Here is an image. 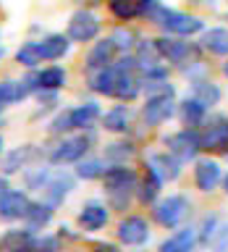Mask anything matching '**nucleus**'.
I'll use <instances>...</instances> for the list:
<instances>
[{
  "label": "nucleus",
  "instance_id": "obj_7",
  "mask_svg": "<svg viewBox=\"0 0 228 252\" xmlns=\"http://www.w3.org/2000/svg\"><path fill=\"white\" fill-rule=\"evenodd\" d=\"M147 171H152L160 181H173L181 173V160L171 153H155L147 158Z\"/></svg>",
  "mask_w": 228,
  "mask_h": 252
},
{
  "label": "nucleus",
  "instance_id": "obj_19",
  "mask_svg": "<svg viewBox=\"0 0 228 252\" xmlns=\"http://www.w3.org/2000/svg\"><path fill=\"white\" fill-rule=\"evenodd\" d=\"M68 118H71V131L89 129V126L100 118V108H97V102H84V105L71 108L68 110Z\"/></svg>",
  "mask_w": 228,
  "mask_h": 252
},
{
  "label": "nucleus",
  "instance_id": "obj_22",
  "mask_svg": "<svg viewBox=\"0 0 228 252\" xmlns=\"http://www.w3.org/2000/svg\"><path fill=\"white\" fill-rule=\"evenodd\" d=\"M194 242H197L194 228H181V231H176L160 244V252H192Z\"/></svg>",
  "mask_w": 228,
  "mask_h": 252
},
{
  "label": "nucleus",
  "instance_id": "obj_18",
  "mask_svg": "<svg viewBox=\"0 0 228 252\" xmlns=\"http://www.w3.org/2000/svg\"><path fill=\"white\" fill-rule=\"evenodd\" d=\"M157 45V53L160 58H168L171 63H184L192 53L189 42H181V39H171V37H163V39H155Z\"/></svg>",
  "mask_w": 228,
  "mask_h": 252
},
{
  "label": "nucleus",
  "instance_id": "obj_6",
  "mask_svg": "<svg viewBox=\"0 0 228 252\" xmlns=\"http://www.w3.org/2000/svg\"><path fill=\"white\" fill-rule=\"evenodd\" d=\"M176 113V102H173V94H152L144 105V121L149 126H160L163 121Z\"/></svg>",
  "mask_w": 228,
  "mask_h": 252
},
{
  "label": "nucleus",
  "instance_id": "obj_32",
  "mask_svg": "<svg viewBox=\"0 0 228 252\" xmlns=\"http://www.w3.org/2000/svg\"><path fill=\"white\" fill-rule=\"evenodd\" d=\"M160 184H163V181L157 179L152 171H147L144 181H142V189H139V200L142 202H152L157 197V192H160Z\"/></svg>",
  "mask_w": 228,
  "mask_h": 252
},
{
  "label": "nucleus",
  "instance_id": "obj_13",
  "mask_svg": "<svg viewBox=\"0 0 228 252\" xmlns=\"http://www.w3.org/2000/svg\"><path fill=\"white\" fill-rule=\"evenodd\" d=\"M34 242L37 239L31 236V228H11L0 239V250L3 252H29V250H34Z\"/></svg>",
  "mask_w": 228,
  "mask_h": 252
},
{
  "label": "nucleus",
  "instance_id": "obj_29",
  "mask_svg": "<svg viewBox=\"0 0 228 252\" xmlns=\"http://www.w3.org/2000/svg\"><path fill=\"white\" fill-rule=\"evenodd\" d=\"M110 13L118 21H129L134 16H139V3L137 0H110Z\"/></svg>",
  "mask_w": 228,
  "mask_h": 252
},
{
  "label": "nucleus",
  "instance_id": "obj_35",
  "mask_svg": "<svg viewBox=\"0 0 228 252\" xmlns=\"http://www.w3.org/2000/svg\"><path fill=\"white\" fill-rule=\"evenodd\" d=\"M131 153H134V147L129 145V142H115V145H108L105 158H110V160H115V163H121V160H126Z\"/></svg>",
  "mask_w": 228,
  "mask_h": 252
},
{
  "label": "nucleus",
  "instance_id": "obj_10",
  "mask_svg": "<svg viewBox=\"0 0 228 252\" xmlns=\"http://www.w3.org/2000/svg\"><path fill=\"white\" fill-rule=\"evenodd\" d=\"M102 184H105L108 192H131L134 184H137V173L126 168L123 163H118L102 173Z\"/></svg>",
  "mask_w": 228,
  "mask_h": 252
},
{
  "label": "nucleus",
  "instance_id": "obj_42",
  "mask_svg": "<svg viewBox=\"0 0 228 252\" xmlns=\"http://www.w3.org/2000/svg\"><path fill=\"white\" fill-rule=\"evenodd\" d=\"M29 252H31V250H29Z\"/></svg>",
  "mask_w": 228,
  "mask_h": 252
},
{
  "label": "nucleus",
  "instance_id": "obj_20",
  "mask_svg": "<svg viewBox=\"0 0 228 252\" xmlns=\"http://www.w3.org/2000/svg\"><path fill=\"white\" fill-rule=\"evenodd\" d=\"M24 220H27V228L39 231V228H45L53 220V208L47 202H31L29 200V208H27V213H24Z\"/></svg>",
  "mask_w": 228,
  "mask_h": 252
},
{
  "label": "nucleus",
  "instance_id": "obj_37",
  "mask_svg": "<svg viewBox=\"0 0 228 252\" xmlns=\"http://www.w3.org/2000/svg\"><path fill=\"white\" fill-rule=\"evenodd\" d=\"M37 252H58V239L55 236H42L39 242H34Z\"/></svg>",
  "mask_w": 228,
  "mask_h": 252
},
{
  "label": "nucleus",
  "instance_id": "obj_26",
  "mask_svg": "<svg viewBox=\"0 0 228 252\" xmlns=\"http://www.w3.org/2000/svg\"><path fill=\"white\" fill-rule=\"evenodd\" d=\"M202 147L204 150H218V153L228 150V126L226 124L210 126V131L202 137Z\"/></svg>",
  "mask_w": 228,
  "mask_h": 252
},
{
  "label": "nucleus",
  "instance_id": "obj_16",
  "mask_svg": "<svg viewBox=\"0 0 228 252\" xmlns=\"http://www.w3.org/2000/svg\"><path fill=\"white\" fill-rule=\"evenodd\" d=\"M113 53H115V45H113V39H100L97 45L89 50V55H86V74L89 71H97V68H105L113 63Z\"/></svg>",
  "mask_w": 228,
  "mask_h": 252
},
{
  "label": "nucleus",
  "instance_id": "obj_30",
  "mask_svg": "<svg viewBox=\"0 0 228 252\" xmlns=\"http://www.w3.org/2000/svg\"><path fill=\"white\" fill-rule=\"evenodd\" d=\"M16 61L21 63L24 68H34L39 61H42V55H39V47L37 42H24L19 50H16Z\"/></svg>",
  "mask_w": 228,
  "mask_h": 252
},
{
  "label": "nucleus",
  "instance_id": "obj_40",
  "mask_svg": "<svg viewBox=\"0 0 228 252\" xmlns=\"http://www.w3.org/2000/svg\"><path fill=\"white\" fill-rule=\"evenodd\" d=\"M0 155H3V137H0Z\"/></svg>",
  "mask_w": 228,
  "mask_h": 252
},
{
  "label": "nucleus",
  "instance_id": "obj_41",
  "mask_svg": "<svg viewBox=\"0 0 228 252\" xmlns=\"http://www.w3.org/2000/svg\"><path fill=\"white\" fill-rule=\"evenodd\" d=\"M223 74H226V76H228V63H226V66H223Z\"/></svg>",
  "mask_w": 228,
  "mask_h": 252
},
{
  "label": "nucleus",
  "instance_id": "obj_33",
  "mask_svg": "<svg viewBox=\"0 0 228 252\" xmlns=\"http://www.w3.org/2000/svg\"><path fill=\"white\" fill-rule=\"evenodd\" d=\"M50 176H53L50 168H31V171H27V187L42 192V187L47 184V179H50Z\"/></svg>",
  "mask_w": 228,
  "mask_h": 252
},
{
  "label": "nucleus",
  "instance_id": "obj_28",
  "mask_svg": "<svg viewBox=\"0 0 228 252\" xmlns=\"http://www.w3.org/2000/svg\"><path fill=\"white\" fill-rule=\"evenodd\" d=\"M204 110H207V108H204L200 100L192 97V100H186L184 105H181V118H184L186 126H197V124L204 121Z\"/></svg>",
  "mask_w": 228,
  "mask_h": 252
},
{
  "label": "nucleus",
  "instance_id": "obj_24",
  "mask_svg": "<svg viewBox=\"0 0 228 252\" xmlns=\"http://www.w3.org/2000/svg\"><path fill=\"white\" fill-rule=\"evenodd\" d=\"M202 47L212 55H228V29L212 27L202 34Z\"/></svg>",
  "mask_w": 228,
  "mask_h": 252
},
{
  "label": "nucleus",
  "instance_id": "obj_23",
  "mask_svg": "<svg viewBox=\"0 0 228 252\" xmlns=\"http://www.w3.org/2000/svg\"><path fill=\"white\" fill-rule=\"evenodd\" d=\"M31 155H34V150H31V145L16 147V150H11V153H5V155H3V163H0V168H3L5 176H11V173L21 171L24 165L29 163V158H31Z\"/></svg>",
  "mask_w": 228,
  "mask_h": 252
},
{
  "label": "nucleus",
  "instance_id": "obj_36",
  "mask_svg": "<svg viewBox=\"0 0 228 252\" xmlns=\"http://www.w3.org/2000/svg\"><path fill=\"white\" fill-rule=\"evenodd\" d=\"M50 131H53V134H66V131H71V118H68V110H63V113H58V116L53 118Z\"/></svg>",
  "mask_w": 228,
  "mask_h": 252
},
{
  "label": "nucleus",
  "instance_id": "obj_11",
  "mask_svg": "<svg viewBox=\"0 0 228 252\" xmlns=\"http://www.w3.org/2000/svg\"><path fill=\"white\" fill-rule=\"evenodd\" d=\"M74 189V179L68 173H53L47 179V184L42 187V194H45V202L50 208H58V205L68 197V192Z\"/></svg>",
  "mask_w": 228,
  "mask_h": 252
},
{
  "label": "nucleus",
  "instance_id": "obj_38",
  "mask_svg": "<svg viewBox=\"0 0 228 252\" xmlns=\"http://www.w3.org/2000/svg\"><path fill=\"white\" fill-rule=\"evenodd\" d=\"M3 192H8V179H5V173L0 176V194H3Z\"/></svg>",
  "mask_w": 228,
  "mask_h": 252
},
{
  "label": "nucleus",
  "instance_id": "obj_1",
  "mask_svg": "<svg viewBox=\"0 0 228 252\" xmlns=\"http://www.w3.org/2000/svg\"><path fill=\"white\" fill-rule=\"evenodd\" d=\"M155 24H160L165 32H171V34H178V37H192L197 32L204 29L202 19H197L192 13H181V11H173V8H163L157 5V11L149 16Z\"/></svg>",
  "mask_w": 228,
  "mask_h": 252
},
{
  "label": "nucleus",
  "instance_id": "obj_9",
  "mask_svg": "<svg viewBox=\"0 0 228 252\" xmlns=\"http://www.w3.org/2000/svg\"><path fill=\"white\" fill-rule=\"evenodd\" d=\"M29 208V197L19 189H8L0 194V220H19Z\"/></svg>",
  "mask_w": 228,
  "mask_h": 252
},
{
  "label": "nucleus",
  "instance_id": "obj_39",
  "mask_svg": "<svg viewBox=\"0 0 228 252\" xmlns=\"http://www.w3.org/2000/svg\"><path fill=\"white\" fill-rule=\"evenodd\" d=\"M223 189L228 192V173H226V179H223Z\"/></svg>",
  "mask_w": 228,
  "mask_h": 252
},
{
  "label": "nucleus",
  "instance_id": "obj_14",
  "mask_svg": "<svg viewBox=\"0 0 228 252\" xmlns=\"http://www.w3.org/2000/svg\"><path fill=\"white\" fill-rule=\"evenodd\" d=\"M220 165L215 160H200L194 168V181H197V189L202 192H212L218 184H220Z\"/></svg>",
  "mask_w": 228,
  "mask_h": 252
},
{
  "label": "nucleus",
  "instance_id": "obj_15",
  "mask_svg": "<svg viewBox=\"0 0 228 252\" xmlns=\"http://www.w3.org/2000/svg\"><path fill=\"white\" fill-rule=\"evenodd\" d=\"M115 82H118V66H113V63L105 66V68L89 71V87L97 94H108V97H113Z\"/></svg>",
  "mask_w": 228,
  "mask_h": 252
},
{
  "label": "nucleus",
  "instance_id": "obj_31",
  "mask_svg": "<svg viewBox=\"0 0 228 252\" xmlns=\"http://www.w3.org/2000/svg\"><path fill=\"white\" fill-rule=\"evenodd\" d=\"M105 173V163L97 160V158H89V160H79V168H76V176L89 181V179H102Z\"/></svg>",
  "mask_w": 228,
  "mask_h": 252
},
{
  "label": "nucleus",
  "instance_id": "obj_3",
  "mask_svg": "<svg viewBox=\"0 0 228 252\" xmlns=\"http://www.w3.org/2000/svg\"><path fill=\"white\" fill-rule=\"evenodd\" d=\"M152 213H155V220L163 228H176L189 213V200L184 194H168L165 200H160L155 205Z\"/></svg>",
  "mask_w": 228,
  "mask_h": 252
},
{
  "label": "nucleus",
  "instance_id": "obj_34",
  "mask_svg": "<svg viewBox=\"0 0 228 252\" xmlns=\"http://www.w3.org/2000/svg\"><path fill=\"white\" fill-rule=\"evenodd\" d=\"M110 39H113L115 50H121V53H129L131 47L137 45V42H134L137 37H134V32H129V29H115V32H113V37H110Z\"/></svg>",
  "mask_w": 228,
  "mask_h": 252
},
{
  "label": "nucleus",
  "instance_id": "obj_4",
  "mask_svg": "<svg viewBox=\"0 0 228 252\" xmlns=\"http://www.w3.org/2000/svg\"><path fill=\"white\" fill-rule=\"evenodd\" d=\"M100 34V19L92 11H76L68 21V39L71 42H92Z\"/></svg>",
  "mask_w": 228,
  "mask_h": 252
},
{
  "label": "nucleus",
  "instance_id": "obj_25",
  "mask_svg": "<svg viewBox=\"0 0 228 252\" xmlns=\"http://www.w3.org/2000/svg\"><path fill=\"white\" fill-rule=\"evenodd\" d=\"M66 68H60V66H50V68H45V71H37V84H39V90H53V92H58L66 87ZM37 90V92H39Z\"/></svg>",
  "mask_w": 228,
  "mask_h": 252
},
{
  "label": "nucleus",
  "instance_id": "obj_5",
  "mask_svg": "<svg viewBox=\"0 0 228 252\" xmlns=\"http://www.w3.org/2000/svg\"><path fill=\"white\" fill-rule=\"evenodd\" d=\"M165 147H168L171 155H176L181 163L192 160V158L202 150V137L197 131H176L171 137H165Z\"/></svg>",
  "mask_w": 228,
  "mask_h": 252
},
{
  "label": "nucleus",
  "instance_id": "obj_17",
  "mask_svg": "<svg viewBox=\"0 0 228 252\" xmlns=\"http://www.w3.org/2000/svg\"><path fill=\"white\" fill-rule=\"evenodd\" d=\"M37 47H39L42 61H58V58H63V55L71 50V39L63 37V34H47L45 39L37 42Z\"/></svg>",
  "mask_w": 228,
  "mask_h": 252
},
{
  "label": "nucleus",
  "instance_id": "obj_21",
  "mask_svg": "<svg viewBox=\"0 0 228 252\" xmlns=\"http://www.w3.org/2000/svg\"><path fill=\"white\" fill-rule=\"evenodd\" d=\"M129 124H131V113H129V108H123V105L110 108L108 113L102 116V129L110 131V134H123L129 129Z\"/></svg>",
  "mask_w": 228,
  "mask_h": 252
},
{
  "label": "nucleus",
  "instance_id": "obj_2",
  "mask_svg": "<svg viewBox=\"0 0 228 252\" xmlns=\"http://www.w3.org/2000/svg\"><path fill=\"white\" fill-rule=\"evenodd\" d=\"M92 137L76 134V137H63L58 147H53L50 153V163L53 165H68V163H79L82 158L89 153Z\"/></svg>",
  "mask_w": 228,
  "mask_h": 252
},
{
  "label": "nucleus",
  "instance_id": "obj_27",
  "mask_svg": "<svg viewBox=\"0 0 228 252\" xmlns=\"http://www.w3.org/2000/svg\"><path fill=\"white\" fill-rule=\"evenodd\" d=\"M192 97L200 100L204 108H210V105H215V102L220 100V90H218V84H212V82H194Z\"/></svg>",
  "mask_w": 228,
  "mask_h": 252
},
{
  "label": "nucleus",
  "instance_id": "obj_8",
  "mask_svg": "<svg viewBox=\"0 0 228 252\" xmlns=\"http://www.w3.org/2000/svg\"><path fill=\"white\" fill-rule=\"evenodd\" d=\"M118 239L123 244H131V247H137V244H144L149 239V226L144 218L139 216H129L121 220V226H118Z\"/></svg>",
  "mask_w": 228,
  "mask_h": 252
},
{
  "label": "nucleus",
  "instance_id": "obj_12",
  "mask_svg": "<svg viewBox=\"0 0 228 252\" xmlns=\"http://www.w3.org/2000/svg\"><path fill=\"white\" fill-rule=\"evenodd\" d=\"M76 223L82 226V231H100L108 223V208L102 202H86L76 216Z\"/></svg>",
  "mask_w": 228,
  "mask_h": 252
}]
</instances>
